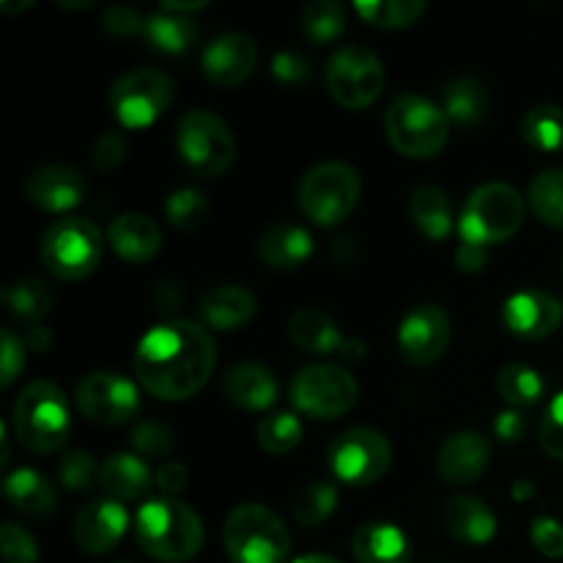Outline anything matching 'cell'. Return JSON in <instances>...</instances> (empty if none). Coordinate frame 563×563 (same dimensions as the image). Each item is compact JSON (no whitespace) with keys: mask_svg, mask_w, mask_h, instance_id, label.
Masks as SVG:
<instances>
[{"mask_svg":"<svg viewBox=\"0 0 563 563\" xmlns=\"http://www.w3.org/2000/svg\"><path fill=\"white\" fill-rule=\"evenodd\" d=\"M218 350L201 324L170 319L141 339L135 350L137 383L163 401H185L212 379Z\"/></svg>","mask_w":563,"mask_h":563,"instance_id":"1","label":"cell"},{"mask_svg":"<svg viewBox=\"0 0 563 563\" xmlns=\"http://www.w3.org/2000/svg\"><path fill=\"white\" fill-rule=\"evenodd\" d=\"M135 542L154 561L185 563L201 553L203 522L181 500H148L135 515Z\"/></svg>","mask_w":563,"mask_h":563,"instance_id":"2","label":"cell"},{"mask_svg":"<svg viewBox=\"0 0 563 563\" xmlns=\"http://www.w3.org/2000/svg\"><path fill=\"white\" fill-rule=\"evenodd\" d=\"M69 405L64 390L47 379H36L14 401L11 432L31 454H55L69 438Z\"/></svg>","mask_w":563,"mask_h":563,"instance_id":"3","label":"cell"},{"mask_svg":"<svg viewBox=\"0 0 563 563\" xmlns=\"http://www.w3.org/2000/svg\"><path fill=\"white\" fill-rule=\"evenodd\" d=\"M385 132L390 146L412 159L434 157L445 148L451 135V119L443 108L418 93L394 99L385 113Z\"/></svg>","mask_w":563,"mask_h":563,"instance_id":"4","label":"cell"},{"mask_svg":"<svg viewBox=\"0 0 563 563\" xmlns=\"http://www.w3.org/2000/svg\"><path fill=\"white\" fill-rule=\"evenodd\" d=\"M526 220V198L504 181L476 187L460 218L462 242L487 247L511 240Z\"/></svg>","mask_w":563,"mask_h":563,"instance_id":"5","label":"cell"},{"mask_svg":"<svg viewBox=\"0 0 563 563\" xmlns=\"http://www.w3.org/2000/svg\"><path fill=\"white\" fill-rule=\"evenodd\" d=\"M225 553L231 563H286L291 539L284 520L262 504H242L225 520Z\"/></svg>","mask_w":563,"mask_h":563,"instance_id":"6","label":"cell"},{"mask_svg":"<svg viewBox=\"0 0 563 563\" xmlns=\"http://www.w3.org/2000/svg\"><path fill=\"white\" fill-rule=\"evenodd\" d=\"M104 253V236L91 220H55L42 236V262L55 278L82 280L99 267Z\"/></svg>","mask_w":563,"mask_h":563,"instance_id":"7","label":"cell"},{"mask_svg":"<svg viewBox=\"0 0 563 563\" xmlns=\"http://www.w3.org/2000/svg\"><path fill=\"white\" fill-rule=\"evenodd\" d=\"M361 176L346 163H322L308 170L297 190L302 214L317 225H339L361 201Z\"/></svg>","mask_w":563,"mask_h":563,"instance_id":"8","label":"cell"},{"mask_svg":"<svg viewBox=\"0 0 563 563\" xmlns=\"http://www.w3.org/2000/svg\"><path fill=\"white\" fill-rule=\"evenodd\" d=\"M176 148L181 159L196 170L198 176L225 174L236 157V141L231 126L212 110H187L176 126Z\"/></svg>","mask_w":563,"mask_h":563,"instance_id":"9","label":"cell"},{"mask_svg":"<svg viewBox=\"0 0 563 563\" xmlns=\"http://www.w3.org/2000/svg\"><path fill=\"white\" fill-rule=\"evenodd\" d=\"M357 379L335 363H313L300 368L289 385V399L295 410L317 421L341 418L355 407Z\"/></svg>","mask_w":563,"mask_h":563,"instance_id":"10","label":"cell"},{"mask_svg":"<svg viewBox=\"0 0 563 563\" xmlns=\"http://www.w3.org/2000/svg\"><path fill=\"white\" fill-rule=\"evenodd\" d=\"M110 110L124 130H143L168 110L174 80L165 71L143 66L121 75L110 88Z\"/></svg>","mask_w":563,"mask_h":563,"instance_id":"11","label":"cell"},{"mask_svg":"<svg viewBox=\"0 0 563 563\" xmlns=\"http://www.w3.org/2000/svg\"><path fill=\"white\" fill-rule=\"evenodd\" d=\"M385 88L383 60L363 44H346L328 60V91L341 108L366 110Z\"/></svg>","mask_w":563,"mask_h":563,"instance_id":"12","label":"cell"},{"mask_svg":"<svg viewBox=\"0 0 563 563\" xmlns=\"http://www.w3.org/2000/svg\"><path fill=\"white\" fill-rule=\"evenodd\" d=\"M328 462L339 482L352 484V487H368L390 471L394 449L383 432L357 427L333 440Z\"/></svg>","mask_w":563,"mask_h":563,"instance_id":"13","label":"cell"},{"mask_svg":"<svg viewBox=\"0 0 563 563\" xmlns=\"http://www.w3.org/2000/svg\"><path fill=\"white\" fill-rule=\"evenodd\" d=\"M77 407L99 427H121L141 410V390L119 372H93L77 385Z\"/></svg>","mask_w":563,"mask_h":563,"instance_id":"14","label":"cell"},{"mask_svg":"<svg viewBox=\"0 0 563 563\" xmlns=\"http://www.w3.org/2000/svg\"><path fill=\"white\" fill-rule=\"evenodd\" d=\"M451 344V319L440 306H418L401 319L399 352L412 366H434Z\"/></svg>","mask_w":563,"mask_h":563,"instance_id":"15","label":"cell"},{"mask_svg":"<svg viewBox=\"0 0 563 563\" xmlns=\"http://www.w3.org/2000/svg\"><path fill=\"white\" fill-rule=\"evenodd\" d=\"M289 341L308 355H341L344 361H363L366 344L361 339H346L339 330L335 319L319 308H300L289 319Z\"/></svg>","mask_w":563,"mask_h":563,"instance_id":"16","label":"cell"},{"mask_svg":"<svg viewBox=\"0 0 563 563\" xmlns=\"http://www.w3.org/2000/svg\"><path fill=\"white\" fill-rule=\"evenodd\" d=\"M258 64L256 42L245 33H223L201 53V71L220 88H234L253 75Z\"/></svg>","mask_w":563,"mask_h":563,"instance_id":"17","label":"cell"},{"mask_svg":"<svg viewBox=\"0 0 563 563\" xmlns=\"http://www.w3.org/2000/svg\"><path fill=\"white\" fill-rule=\"evenodd\" d=\"M88 190L86 176L64 163H44L25 179V196L44 212H66L77 207Z\"/></svg>","mask_w":563,"mask_h":563,"instance_id":"18","label":"cell"},{"mask_svg":"<svg viewBox=\"0 0 563 563\" xmlns=\"http://www.w3.org/2000/svg\"><path fill=\"white\" fill-rule=\"evenodd\" d=\"M504 322L520 339L542 341L561 328L563 302L548 291H517L504 302Z\"/></svg>","mask_w":563,"mask_h":563,"instance_id":"19","label":"cell"},{"mask_svg":"<svg viewBox=\"0 0 563 563\" xmlns=\"http://www.w3.org/2000/svg\"><path fill=\"white\" fill-rule=\"evenodd\" d=\"M130 528V511L113 498H99L82 506L75 517V539L80 550L91 555H104L121 542Z\"/></svg>","mask_w":563,"mask_h":563,"instance_id":"20","label":"cell"},{"mask_svg":"<svg viewBox=\"0 0 563 563\" xmlns=\"http://www.w3.org/2000/svg\"><path fill=\"white\" fill-rule=\"evenodd\" d=\"M489 456L493 449L484 440V434L471 432H454L438 451V473L443 482L451 487H462V484H473L484 476L489 467Z\"/></svg>","mask_w":563,"mask_h":563,"instance_id":"21","label":"cell"},{"mask_svg":"<svg viewBox=\"0 0 563 563\" xmlns=\"http://www.w3.org/2000/svg\"><path fill=\"white\" fill-rule=\"evenodd\" d=\"M223 390L231 405L245 410H269L278 401L280 385L273 368L262 363H236L225 372Z\"/></svg>","mask_w":563,"mask_h":563,"instance_id":"22","label":"cell"},{"mask_svg":"<svg viewBox=\"0 0 563 563\" xmlns=\"http://www.w3.org/2000/svg\"><path fill=\"white\" fill-rule=\"evenodd\" d=\"M256 308V295H253L251 289H245V286L240 284H223L212 286V289L201 297L198 311H201V319L209 328L220 330V333H231V330L251 322Z\"/></svg>","mask_w":563,"mask_h":563,"instance_id":"23","label":"cell"},{"mask_svg":"<svg viewBox=\"0 0 563 563\" xmlns=\"http://www.w3.org/2000/svg\"><path fill=\"white\" fill-rule=\"evenodd\" d=\"M443 526L456 542L473 544V548L493 542L498 533V520H495L493 509L473 495H456V498L445 500Z\"/></svg>","mask_w":563,"mask_h":563,"instance_id":"24","label":"cell"},{"mask_svg":"<svg viewBox=\"0 0 563 563\" xmlns=\"http://www.w3.org/2000/svg\"><path fill=\"white\" fill-rule=\"evenodd\" d=\"M313 253V236L300 223H273L258 240V258L273 269H295Z\"/></svg>","mask_w":563,"mask_h":563,"instance_id":"25","label":"cell"},{"mask_svg":"<svg viewBox=\"0 0 563 563\" xmlns=\"http://www.w3.org/2000/svg\"><path fill=\"white\" fill-rule=\"evenodd\" d=\"M110 247L130 264H146L157 256L159 236L157 223L143 212H124L110 225Z\"/></svg>","mask_w":563,"mask_h":563,"instance_id":"26","label":"cell"},{"mask_svg":"<svg viewBox=\"0 0 563 563\" xmlns=\"http://www.w3.org/2000/svg\"><path fill=\"white\" fill-rule=\"evenodd\" d=\"M357 563H412V544L399 526L368 522L352 539Z\"/></svg>","mask_w":563,"mask_h":563,"instance_id":"27","label":"cell"},{"mask_svg":"<svg viewBox=\"0 0 563 563\" xmlns=\"http://www.w3.org/2000/svg\"><path fill=\"white\" fill-rule=\"evenodd\" d=\"M5 500L14 506V511L27 517H49L58 509V493L49 484L44 473L33 471V467H20L11 476H5L3 484Z\"/></svg>","mask_w":563,"mask_h":563,"instance_id":"28","label":"cell"},{"mask_svg":"<svg viewBox=\"0 0 563 563\" xmlns=\"http://www.w3.org/2000/svg\"><path fill=\"white\" fill-rule=\"evenodd\" d=\"M154 473L141 456L135 454H113L102 462V476L99 487L108 493V498L119 500H137L152 489Z\"/></svg>","mask_w":563,"mask_h":563,"instance_id":"29","label":"cell"},{"mask_svg":"<svg viewBox=\"0 0 563 563\" xmlns=\"http://www.w3.org/2000/svg\"><path fill=\"white\" fill-rule=\"evenodd\" d=\"M410 218L427 240L443 242L454 231V212L451 201L440 187L423 185L410 198Z\"/></svg>","mask_w":563,"mask_h":563,"instance_id":"30","label":"cell"},{"mask_svg":"<svg viewBox=\"0 0 563 563\" xmlns=\"http://www.w3.org/2000/svg\"><path fill=\"white\" fill-rule=\"evenodd\" d=\"M443 110L462 126H476L489 113V91L476 77H456L443 91Z\"/></svg>","mask_w":563,"mask_h":563,"instance_id":"31","label":"cell"},{"mask_svg":"<svg viewBox=\"0 0 563 563\" xmlns=\"http://www.w3.org/2000/svg\"><path fill=\"white\" fill-rule=\"evenodd\" d=\"M143 36L154 49L168 55H181L198 42V25L192 16L185 14H168V11H157V14L146 16L143 25Z\"/></svg>","mask_w":563,"mask_h":563,"instance_id":"32","label":"cell"},{"mask_svg":"<svg viewBox=\"0 0 563 563\" xmlns=\"http://www.w3.org/2000/svg\"><path fill=\"white\" fill-rule=\"evenodd\" d=\"M3 302L16 319L38 328V322L53 311V291L47 289L44 280L27 275V278H20L11 286H5Z\"/></svg>","mask_w":563,"mask_h":563,"instance_id":"33","label":"cell"},{"mask_svg":"<svg viewBox=\"0 0 563 563\" xmlns=\"http://www.w3.org/2000/svg\"><path fill=\"white\" fill-rule=\"evenodd\" d=\"M522 141L537 152H563V108L537 104L520 121Z\"/></svg>","mask_w":563,"mask_h":563,"instance_id":"34","label":"cell"},{"mask_svg":"<svg viewBox=\"0 0 563 563\" xmlns=\"http://www.w3.org/2000/svg\"><path fill=\"white\" fill-rule=\"evenodd\" d=\"M528 203L542 223L563 231V168H548L531 181Z\"/></svg>","mask_w":563,"mask_h":563,"instance_id":"35","label":"cell"},{"mask_svg":"<svg viewBox=\"0 0 563 563\" xmlns=\"http://www.w3.org/2000/svg\"><path fill=\"white\" fill-rule=\"evenodd\" d=\"M355 11L374 27H410L427 11L423 0H368V3H355Z\"/></svg>","mask_w":563,"mask_h":563,"instance_id":"36","label":"cell"},{"mask_svg":"<svg viewBox=\"0 0 563 563\" xmlns=\"http://www.w3.org/2000/svg\"><path fill=\"white\" fill-rule=\"evenodd\" d=\"M498 390L515 410L537 405L544 396V379L526 363H511L498 374Z\"/></svg>","mask_w":563,"mask_h":563,"instance_id":"37","label":"cell"},{"mask_svg":"<svg viewBox=\"0 0 563 563\" xmlns=\"http://www.w3.org/2000/svg\"><path fill=\"white\" fill-rule=\"evenodd\" d=\"M339 506V489L330 482H308L300 493L295 495V504H291V511H295V520L300 526H322L324 520H330Z\"/></svg>","mask_w":563,"mask_h":563,"instance_id":"38","label":"cell"},{"mask_svg":"<svg viewBox=\"0 0 563 563\" xmlns=\"http://www.w3.org/2000/svg\"><path fill=\"white\" fill-rule=\"evenodd\" d=\"M346 11L335 0H313L302 9V33L317 44H330L344 33Z\"/></svg>","mask_w":563,"mask_h":563,"instance_id":"39","label":"cell"},{"mask_svg":"<svg viewBox=\"0 0 563 563\" xmlns=\"http://www.w3.org/2000/svg\"><path fill=\"white\" fill-rule=\"evenodd\" d=\"M258 445H262L267 454H289L300 445L302 440V421L295 412H273V416L264 418L256 429Z\"/></svg>","mask_w":563,"mask_h":563,"instance_id":"40","label":"cell"},{"mask_svg":"<svg viewBox=\"0 0 563 563\" xmlns=\"http://www.w3.org/2000/svg\"><path fill=\"white\" fill-rule=\"evenodd\" d=\"M165 214L179 231H198L209 220V201L196 187H179L165 201Z\"/></svg>","mask_w":563,"mask_h":563,"instance_id":"41","label":"cell"},{"mask_svg":"<svg viewBox=\"0 0 563 563\" xmlns=\"http://www.w3.org/2000/svg\"><path fill=\"white\" fill-rule=\"evenodd\" d=\"M99 476H102V467L97 465L91 454L80 449H71L60 456L58 462V478L66 489L71 493H88L93 484H99Z\"/></svg>","mask_w":563,"mask_h":563,"instance_id":"42","label":"cell"},{"mask_svg":"<svg viewBox=\"0 0 563 563\" xmlns=\"http://www.w3.org/2000/svg\"><path fill=\"white\" fill-rule=\"evenodd\" d=\"M130 443L141 460H163L174 449V434H170L168 427L157 421H137L132 427Z\"/></svg>","mask_w":563,"mask_h":563,"instance_id":"43","label":"cell"},{"mask_svg":"<svg viewBox=\"0 0 563 563\" xmlns=\"http://www.w3.org/2000/svg\"><path fill=\"white\" fill-rule=\"evenodd\" d=\"M0 544H3V559L5 563H36L38 561V548L33 542L31 533L25 528L14 526V522H5L3 531H0Z\"/></svg>","mask_w":563,"mask_h":563,"instance_id":"44","label":"cell"},{"mask_svg":"<svg viewBox=\"0 0 563 563\" xmlns=\"http://www.w3.org/2000/svg\"><path fill=\"white\" fill-rule=\"evenodd\" d=\"M273 69L275 80L284 82V86H306L311 80V60L300 53H291V49H280L273 55Z\"/></svg>","mask_w":563,"mask_h":563,"instance_id":"45","label":"cell"},{"mask_svg":"<svg viewBox=\"0 0 563 563\" xmlns=\"http://www.w3.org/2000/svg\"><path fill=\"white\" fill-rule=\"evenodd\" d=\"M0 385L3 388H9L11 383H14L16 377H20V372L25 368V341L16 339L14 330L5 328L3 333H0Z\"/></svg>","mask_w":563,"mask_h":563,"instance_id":"46","label":"cell"},{"mask_svg":"<svg viewBox=\"0 0 563 563\" xmlns=\"http://www.w3.org/2000/svg\"><path fill=\"white\" fill-rule=\"evenodd\" d=\"M539 443H542L544 454L563 462V394L555 396L550 401L548 412H544L542 429H539Z\"/></svg>","mask_w":563,"mask_h":563,"instance_id":"47","label":"cell"},{"mask_svg":"<svg viewBox=\"0 0 563 563\" xmlns=\"http://www.w3.org/2000/svg\"><path fill=\"white\" fill-rule=\"evenodd\" d=\"M126 152H130V146H126V137L121 135V132H104V135H99L97 143H93V168L102 170V174L115 170L124 163Z\"/></svg>","mask_w":563,"mask_h":563,"instance_id":"48","label":"cell"},{"mask_svg":"<svg viewBox=\"0 0 563 563\" xmlns=\"http://www.w3.org/2000/svg\"><path fill=\"white\" fill-rule=\"evenodd\" d=\"M531 542L544 559H563V526L553 517H537L531 522Z\"/></svg>","mask_w":563,"mask_h":563,"instance_id":"49","label":"cell"},{"mask_svg":"<svg viewBox=\"0 0 563 563\" xmlns=\"http://www.w3.org/2000/svg\"><path fill=\"white\" fill-rule=\"evenodd\" d=\"M146 16L141 11L130 9V5H110L102 14V27L113 36H132V33H143Z\"/></svg>","mask_w":563,"mask_h":563,"instance_id":"50","label":"cell"},{"mask_svg":"<svg viewBox=\"0 0 563 563\" xmlns=\"http://www.w3.org/2000/svg\"><path fill=\"white\" fill-rule=\"evenodd\" d=\"M154 482L163 489L165 498H176V495L187 489L190 473H187V467L181 465V462H165V465H159L157 473H154Z\"/></svg>","mask_w":563,"mask_h":563,"instance_id":"51","label":"cell"},{"mask_svg":"<svg viewBox=\"0 0 563 563\" xmlns=\"http://www.w3.org/2000/svg\"><path fill=\"white\" fill-rule=\"evenodd\" d=\"M495 434L504 443H520L522 434H526V418L520 410H504L495 418Z\"/></svg>","mask_w":563,"mask_h":563,"instance_id":"52","label":"cell"},{"mask_svg":"<svg viewBox=\"0 0 563 563\" xmlns=\"http://www.w3.org/2000/svg\"><path fill=\"white\" fill-rule=\"evenodd\" d=\"M454 256H456V267H460L462 273H482V269L487 267V247L462 242V245L456 247Z\"/></svg>","mask_w":563,"mask_h":563,"instance_id":"53","label":"cell"},{"mask_svg":"<svg viewBox=\"0 0 563 563\" xmlns=\"http://www.w3.org/2000/svg\"><path fill=\"white\" fill-rule=\"evenodd\" d=\"M25 346L31 352H36V355H42V352H47L53 346V335H49L47 328H31L25 333Z\"/></svg>","mask_w":563,"mask_h":563,"instance_id":"54","label":"cell"},{"mask_svg":"<svg viewBox=\"0 0 563 563\" xmlns=\"http://www.w3.org/2000/svg\"><path fill=\"white\" fill-rule=\"evenodd\" d=\"M207 5V0H165L159 5V11H168V14H190V11H198Z\"/></svg>","mask_w":563,"mask_h":563,"instance_id":"55","label":"cell"},{"mask_svg":"<svg viewBox=\"0 0 563 563\" xmlns=\"http://www.w3.org/2000/svg\"><path fill=\"white\" fill-rule=\"evenodd\" d=\"M533 495H537V493H533L531 482H517L515 484V500H520V504H522V500H531Z\"/></svg>","mask_w":563,"mask_h":563,"instance_id":"56","label":"cell"},{"mask_svg":"<svg viewBox=\"0 0 563 563\" xmlns=\"http://www.w3.org/2000/svg\"><path fill=\"white\" fill-rule=\"evenodd\" d=\"M291 563H341L333 555H322V553H311V555H302V559H295Z\"/></svg>","mask_w":563,"mask_h":563,"instance_id":"57","label":"cell"},{"mask_svg":"<svg viewBox=\"0 0 563 563\" xmlns=\"http://www.w3.org/2000/svg\"><path fill=\"white\" fill-rule=\"evenodd\" d=\"M55 5H60V9L82 11V9H91L93 0H55Z\"/></svg>","mask_w":563,"mask_h":563,"instance_id":"58","label":"cell"},{"mask_svg":"<svg viewBox=\"0 0 563 563\" xmlns=\"http://www.w3.org/2000/svg\"><path fill=\"white\" fill-rule=\"evenodd\" d=\"M33 5V0H25V3H20V0H16V3H0V11H5V14H11V11H25V9H31Z\"/></svg>","mask_w":563,"mask_h":563,"instance_id":"59","label":"cell"},{"mask_svg":"<svg viewBox=\"0 0 563 563\" xmlns=\"http://www.w3.org/2000/svg\"><path fill=\"white\" fill-rule=\"evenodd\" d=\"M440 563H445V561H440Z\"/></svg>","mask_w":563,"mask_h":563,"instance_id":"60","label":"cell"}]
</instances>
